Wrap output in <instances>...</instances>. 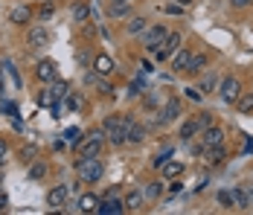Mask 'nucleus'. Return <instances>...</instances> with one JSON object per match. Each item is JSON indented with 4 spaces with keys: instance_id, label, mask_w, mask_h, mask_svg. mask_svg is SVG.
<instances>
[{
    "instance_id": "obj_16",
    "label": "nucleus",
    "mask_w": 253,
    "mask_h": 215,
    "mask_svg": "<svg viewBox=\"0 0 253 215\" xmlns=\"http://www.w3.org/2000/svg\"><path fill=\"white\" fill-rule=\"evenodd\" d=\"M190 61H192V53L178 50V53H175V70H178V73H184V70L190 67Z\"/></svg>"
},
{
    "instance_id": "obj_31",
    "label": "nucleus",
    "mask_w": 253,
    "mask_h": 215,
    "mask_svg": "<svg viewBox=\"0 0 253 215\" xmlns=\"http://www.w3.org/2000/svg\"><path fill=\"white\" fill-rule=\"evenodd\" d=\"M198 125H201V131H204V128H210V125H212V113H207V110H204V113H198Z\"/></svg>"
},
{
    "instance_id": "obj_21",
    "label": "nucleus",
    "mask_w": 253,
    "mask_h": 215,
    "mask_svg": "<svg viewBox=\"0 0 253 215\" xmlns=\"http://www.w3.org/2000/svg\"><path fill=\"white\" fill-rule=\"evenodd\" d=\"M181 172H184V166H181L178 160H175V163H163V177H166V180H172V177H178Z\"/></svg>"
},
{
    "instance_id": "obj_35",
    "label": "nucleus",
    "mask_w": 253,
    "mask_h": 215,
    "mask_svg": "<svg viewBox=\"0 0 253 215\" xmlns=\"http://www.w3.org/2000/svg\"><path fill=\"white\" fill-rule=\"evenodd\" d=\"M218 201H221V207H230V204H233L230 192H218Z\"/></svg>"
},
{
    "instance_id": "obj_1",
    "label": "nucleus",
    "mask_w": 253,
    "mask_h": 215,
    "mask_svg": "<svg viewBox=\"0 0 253 215\" xmlns=\"http://www.w3.org/2000/svg\"><path fill=\"white\" fill-rule=\"evenodd\" d=\"M76 172H79V180H84V183H96V180H102L105 166L96 160V157H82V160L76 163Z\"/></svg>"
},
{
    "instance_id": "obj_15",
    "label": "nucleus",
    "mask_w": 253,
    "mask_h": 215,
    "mask_svg": "<svg viewBox=\"0 0 253 215\" xmlns=\"http://www.w3.org/2000/svg\"><path fill=\"white\" fill-rule=\"evenodd\" d=\"M96 207H99V198H96V195H82V198H79V210H82V213H93Z\"/></svg>"
},
{
    "instance_id": "obj_5",
    "label": "nucleus",
    "mask_w": 253,
    "mask_h": 215,
    "mask_svg": "<svg viewBox=\"0 0 253 215\" xmlns=\"http://www.w3.org/2000/svg\"><path fill=\"white\" fill-rule=\"evenodd\" d=\"M178 50H181V35H178V32H169L166 41L154 50V55H157V61H163V58H169V55L178 53Z\"/></svg>"
},
{
    "instance_id": "obj_25",
    "label": "nucleus",
    "mask_w": 253,
    "mask_h": 215,
    "mask_svg": "<svg viewBox=\"0 0 253 215\" xmlns=\"http://www.w3.org/2000/svg\"><path fill=\"white\" fill-rule=\"evenodd\" d=\"M96 70L105 76V73H111V70H114V61H111L108 55H99V58H96Z\"/></svg>"
},
{
    "instance_id": "obj_37",
    "label": "nucleus",
    "mask_w": 253,
    "mask_h": 215,
    "mask_svg": "<svg viewBox=\"0 0 253 215\" xmlns=\"http://www.w3.org/2000/svg\"><path fill=\"white\" fill-rule=\"evenodd\" d=\"M53 12H56V6H53V3H47V6H41V18H50Z\"/></svg>"
},
{
    "instance_id": "obj_13",
    "label": "nucleus",
    "mask_w": 253,
    "mask_h": 215,
    "mask_svg": "<svg viewBox=\"0 0 253 215\" xmlns=\"http://www.w3.org/2000/svg\"><path fill=\"white\" fill-rule=\"evenodd\" d=\"M47 41H50V35H47L44 26H38V29L29 32V44H32V47H41V44H47Z\"/></svg>"
},
{
    "instance_id": "obj_22",
    "label": "nucleus",
    "mask_w": 253,
    "mask_h": 215,
    "mask_svg": "<svg viewBox=\"0 0 253 215\" xmlns=\"http://www.w3.org/2000/svg\"><path fill=\"white\" fill-rule=\"evenodd\" d=\"M131 15V3H111V18H128Z\"/></svg>"
},
{
    "instance_id": "obj_30",
    "label": "nucleus",
    "mask_w": 253,
    "mask_h": 215,
    "mask_svg": "<svg viewBox=\"0 0 253 215\" xmlns=\"http://www.w3.org/2000/svg\"><path fill=\"white\" fill-rule=\"evenodd\" d=\"M44 174H47V166H44V163H35V166L29 169V177H32V180H41Z\"/></svg>"
},
{
    "instance_id": "obj_23",
    "label": "nucleus",
    "mask_w": 253,
    "mask_h": 215,
    "mask_svg": "<svg viewBox=\"0 0 253 215\" xmlns=\"http://www.w3.org/2000/svg\"><path fill=\"white\" fill-rule=\"evenodd\" d=\"M207 67V55H192L190 67H187V73H201Z\"/></svg>"
},
{
    "instance_id": "obj_9",
    "label": "nucleus",
    "mask_w": 253,
    "mask_h": 215,
    "mask_svg": "<svg viewBox=\"0 0 253 215\" xmlns=\"http://www.w3.org/2000/svg\"><path fill=\"white\" fill-rule=\"evenodd\" d=\"M143 137H146V128L128 116V122H126V143H140Z\"/></svg>"
},
{
    "instance_id": "obj_41",
    "label": "nucleus",
    "mask_w": 253,
    "mask_h": 215,
    "mask_svg": "<svg viewBox=\"0 0 253 215\" xmlns=\"http://www.w3.org/2000/svg\"><path fill=\"white\" fill-rule=\"evenodd\" d=\"M111 3H131V0H111Z\"/></svg>"
},
{
    "instance_id": "obj_2",
    "label": "nucleus",
    "mask_w": 253,
    "mask_h": 215,
    "mask_svg": "<svg viewBox=\"0 0 253 215\" xmlns=\"http://www.w3.org/2000/svg\"><path fill=\"white\" fill-rule=\"evenodd\" d=\"M126 122H128V116H108L105 119V134H108V140L114 146L126 143Z\"/></svg>"
},
{
    "instance_id": "obj_20",
    "label": "nucleus",
    "mask_w": 253,
    "mask_h": 215,
    "mask_svg": "<svg viewBox=\"0 0 253 215\" xmlns=\"http://www.w3.org/2000/svg\"><path fill=\"white\" fill-rule=\"evenodd\" d=\"M215 85H218V76H215V73H207L198 87H201V93H210V90H215Z\"/></svg>"
},
{
    "instance_id": "obj_38",
    "label": "nucleus",
    "mask_w": 253,
    "mask_h": 215,
    "mask_svg": "<svg viewBox=\"0 0 253 215\" xmlns=\"http://www.w3.org/2000/svg\"><path fill=\"white\" fill-rule=\"evenodd\" d=\"M230 3H233V6H236V9H245V6H251L253 0H230Z\"/></svg>"
},
{
    "instance_id": "obj_3",
    "label": "nucleus",
    "mask_w": 253,
    "mask_h": 215,
    "mask_svg": "<svg viewBox=\"0 0 253 215\" xmlns=\"http://www.w3.org/2000/svg\"><path fill=\"white\" fill-rule=\"evenodd\" d=\"M218 93H221V99H224L227 105H230V102H239V96H242V85H239V79H233V76L221 79Z\"/></svg>"
},
{
    "instance_id": "obj_7",
    "label": "nucleus",
    "mask_w": 253,
    "mask_h": 215,
    "mask_svg": "<svg viewBox=\"0 0 253 215\" xmlns=\"http://www.w3.org/2000/svg\"><path fill=\"white\" fill-rule=\"evenodd\" d=\"M102 151V131H90V140L82 146V157H96Z\"/></svg>"
},
{
    "instance_id": "obj_10",
    "label": "nucleus",
    "mask_w": 253,
    "mask_h": 215,
    "mask_svg": "<svg viewBox=\"0 0 253 215\" xmlns=\"http://www.w3.org/2000/svg\"><path fill=\"white\" fill-rule=\"evenodd\" d=\"M178 116H181V102L172 99V102L166 105V110L157 116V125H166V122H172V119H178Z\"/></svg>"
},
{
    "instance_id": "obj_34",
    "label": "nucleus",
    "mask_w": 253,
    "mask_h": 215,
    "mask_svg": "<svg viewBox=\"0 0 253 215\" xmlns=\"http://www.w3.org/2000/svg\"><path fill=\"white\" fill-rule=\"evenodd\" d=\"M32 157H35V146H26V149H23V154H21V160H32Z\"/></svg>"
},
{
    "instance_id": "obj_36",
    "label": "nucleus",
    "mask_w": 253,
    "mask_h": 215,
    "mask_svg": "<svg viewBox=\"0 0 253 215\" xmlns=\"http://www.w3.org/2000/svg\"><path fill=\"white\" fill-rule=\"evenodd\" d=\"M242 189H245V198H248V204L253 207V183H245Z\"/></svg>"
},
{
    "instance_id": "obj_12",
    "label": "nucleus",
    "mask_w": 253,
    "mask_h": 215,
    "mask_svg": "<svg viewBox=\"0 0 253 215\" xmlns=\"http://www.w3.org/2000/svg\"><path fill=\"white\" fill-rule=\"evenodd\" d=\"M38 79L41 82H53L56 79V64L53 61H41L38 64Z\"/></svg>"
},
{
    "instance_id": "obj_27",
    "label": "nucleus",
    "mask_w": 253,
    "mask_h": 215,
    "mask_svg": "<svg viewBox=\"0 0 253 215\" xmlns=\"http://www.w3.org/2000/svg\"><path fill=\"white\" fill-rule=\"evenodd\" d=\"M140 207H143V195L140 192H131L126 198V210H140Z\"/></svg>"
},
{
    "instance_id": "obj_6",
    "label": "nucleus",
    "mask_w": 253,
    "mask_h": 215,
    "mask_svg": "<svg viewBox=\"0 0 253 215\" xmlns=\"http://www.w3.org/2000/svg\"><path fill=\"white\" fill-rule=\"evenodd\" d=\"M201 140H204V149L221 146V143H224V131H221V128H215V125H210V128H204V131H201Z\"/></svg>"
},
{
    "instance_id": "obj_4",
    "label": "nucleus",
    "mask_w": 253,
    "mask_h": 215,
    "mask_svg": "<svg viewBox=\"0 0 253 215\" xmlns=\"http://www.w3.org/2000/svg\"><path fill=\"white\" fill-rule=\"evenodd\" d=\"M166 35H169V29L157 23V26H151V29H146V32H143V44H146V47L154 53V50H157V47L166 41Z\"/></svg>"
},
{
    "instance_id": "obj_17",
    "label": "nucleus",
    "mask_w": 253,
    "mask_h": 215,
    "mask_svg": "<svg viewBox=\"0 0 253 215\" xmlns=\"http://www.w3.org/2000/svg\"><path fill=\"white\" fill-rule=\"evenodd\" d=\"M198 131H201L198 119H190V122H184V128H181V140H192V137H195Z\"/></svg>"
},
{
    "instance_id": "obj_26",
    "label": "nucleus",
    "mask_w": 253,
    "mask_h": 215,
    "mask_svg": "<svg viewBox=\"0 0 253 215\" xmlns=\"http://www.w3.org/2000/svg\"><path fill=\"white\" fill-rule=\"evenodd\" d=\"M160 195H163V183H148V186H146V198H148V201H157Z\"/></svg>"
},
{
    "instance_id": "obj_39",
    "label": "nucleus",
    "mask_w": 253,
    "mask_h": 215,
    "mask_svg": "<svg viewBox=\"0 0 253 215\" xmlns=\"http://www.w3.org/2000/svg\"><path fill=\"white\" fill-rule=\"evenodd\" d=\"M3 154H6V143L0 140V157H3Z\"/></svg>"
},
{
    "instance_id": "obj_28",
    "label": "nucleus",
    "mask_w": 253,
    "mask_h": 215,
    "mask_svg": "<svg viewBox=\"0 0 253 215\" xmlns=\"http://www.w3.org/2000/svg\"><path fill=\"white\" fill-rule=\"evenodd\" d=\"M239 110H242V113H253V93L239 96Z\"/></svg>"
},
{
    "instance_id": "obj_19",
    "label": "nucleus",
    "mask_w": 253,
    "mask_h": 215,
    "mask_svg": "<svg viewBox=\"0 0 253 215\" xmlns=\"http://www.w3.org/2000/svg\"><path fill=\"white\" fill-rule=\"evenodd\" d=\"M87 18H90V6H87V3H76V6H73V21L82 23V21H87Z\"/></svg>"
},
{
    "instance_id": "obj_18",
    "label": "nucleus",
    "mask_w": 253,
    "mask_h": 215,
    "mask_svg": "<svg viewBox=\"0 0 253 215\" xmlns=\"http://www.w3.org/2000/svg\"><path fill=\"white\" fill-rule=\"evenodd\" d=\"M204 160H207V163H221V160H224V149H221V146L207 149V151H204Z\"/></svg>"
},
{
    "instance_id": "obj_11",
    "label": "nucleus",
    "mask_w": 253,
    "mask_h": 215,
    "mask_svg": "<svg viewBox=\"0 0 253 215\" xmlns=\"http://www.w3.org/2000/svg\"><path fill=\"white\" fill-rule=\"evenodd\" d=\"M64 201H67V186H56V189H50V195H47V204H50L53 210H59Z\"/></svg>"
},
{
    "instance_id": "obj_33",
    "label": "nucleus",
    "mask_w": 253,
    "mask_h": 215,
    "mask_svg": "<svg viewBox=\"0 0 253 215\" xmlns=\"http://www.w3.org/2000/svg\"><path fill=\"white\" fill-rule=\"evenodd\" d=\"M53 99H56V93H53V90H44V93L38 96V102H41V105H53Z\"/></svg>"
},
{
    "instance_id": "obj_24",
    "label": "nucleus",
    "mask_w": 253,
    "mask_h": 215,
    "mask_svg": "<svg viewBox=\"0 0 253 215\" xmlns=\"http://www.w3.org/2000/svg\"><path fill=\"white\" fill-rule=\"evenodd\" d=\"M12 21H15V23H26V21H29V9H26V6H15V9H12Z\"/></svg>"
},
{
    "instance_id": "obj_14",
    "label": "nucleus",
    "mask_w": 253,
    "mask_h": 215,
    "mask_svg": "<svg viewBox=\"0 0 253 215\" xmlns=\"http://www.w3.org/2000/svg\"><path fill=\"white\" fill-rule=\"evenodd\" d=\"M230 198H233V207H239V210H248V207H251L248 198H245V189H242V186L230 189Z\"/></svg>"
},
{
    "instance_id": "obj_32",
    "label": "nucleus",
    "mask_w": 253,
    "mask_h": 215,
    "mask_svg": "<svg viewBox=\"0 0 253 215\" xmlns=\"http://www.w3.org/2000/svg\"><path fill=\"white\" fill-rule=\"evenodd\" d=\"M79 137H82L79 128H67V131H64V140H67V143H79Z\"/></svg>"
},
{
    "instance_id": "obj_29",
    "label": "nucleus",
    "mask_w": 253,
    "mask_h": 215,
    "mask_svg": "<svg viewBox=\"0 0 253 215\" xmlns=\"http://www.w3.org/2000/svg\"><path fill=\"white\" fill-rule=\"evenodd\" d=\"M143 29H146V21H143V18H131V21H128V32H131V35H137V32H143Z\"/></svg>"
},
{
    "instance_id": "obj_8",
    "label": "nucleus",
    "mask_w": 253,
    "mask_h": 215,
    "mask_svg": "<svg viewBox=\"0 0 253 215\" xmlns=\"http://www.w3.org/2000/svg\"><path fill=\"white\" fill-rule=\"evenodd\" d=\"M123 210H126V201H117L114 195H108V201L96 207V213H102V215H120Z\"/></svg>"
},
{
    "instance_id": "obj_40",
    "label": "nucleus",
    "mask_w": 253,
    "mask_h": 215,
    "mask_svg": "<svg viewBox=\"0 0 253 215\" xmlns=\"http://www.w3.org/2000/svg\"><path fill=\"white\" fill-rule=\"evenodd\" d=\"M175 3H181V6H190L192 0H175Z\"/></svg>"
}]
</instances>
